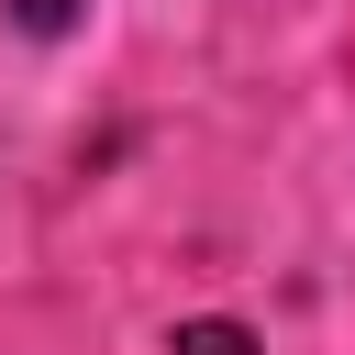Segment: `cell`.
<instances>
[{
  "instance_id": "1",
  "label": "cell",
  "mask_w": 355,
  "mask_h": 355,
  "mask_svg": "<svg viewBox=\"0 0 355 355\" xmlns=\"http://www.w3.org/2000/svg\"><path fill=\"white\" fill-rule=\"evenodd\" d=\"M178 355H255V344H244V322H189Z\"/></svg>"
},
{
  "instance_id": "2",
  "label": "cell",
  "mask_w": 355,
  "mask_h": 355,
  "mask_svg": "<svg viewBox=\"0 0 355 355\" xmlns=\"http://www.w3.org/2000/svg\"><path fill=\"white\" fill-rule=\"evenodd\" d=\"M0 11H11V22H22V33H67V22H78V11H89V0H0Z\"/></svg>"
}]
</instances>
